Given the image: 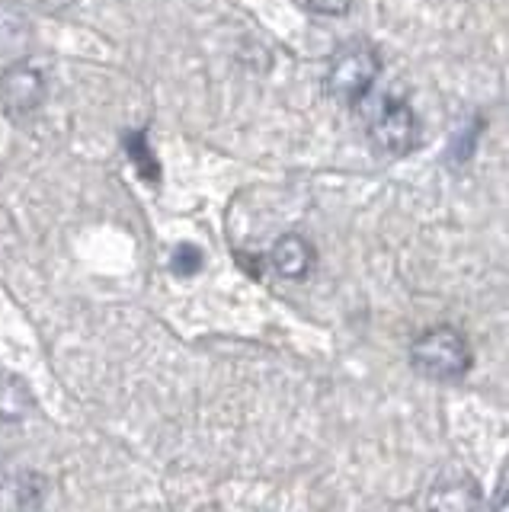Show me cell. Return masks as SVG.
I'll return each instance as SVG.
<instances>
[{
    "instance_id": "cell-1",
    "label": "cell",
    "mask_w": 509,
    "mask_h": 512,
    "mask_svg": "<svg viewBox=\"0 0 509 512\" xmlns=\"http://www.w3.org/2000/svg\"><path fill=\"white\" fill-rule=\"evenodd\" d=\"M471 346L455 327H433L420 333L410 346V365L423 378L458 381L471 372Z\"/></svg>"
},
{
    "instance_id": "cell-2",
    "label": "cell",
    "mask_w": 509,
    "mask_h": 512,
    "mask_svg": "<svg viewBox=\"0 0 509 512\" xmlns=\"http://www.w3.org/2000/svg\"><path fill=\"white\" fill-rule=\"evenodd\" d=\"M381 74V58L369 42H346L327 64V90L346 106L359 103Z\"/></svg>"
},
{
    "instance_id": "cell-3",
    "label": "cell",
    "mask_w": 509,
    "mask_h": 512,
    "mask_svg": "<svg viewBox=\"0 0 509 512\" xmlns=\"http://www.w3.org/2000/svg\"><path fill=\"white\" fill-rule=\"evenodd\" d=\"M372 144L388 157H404L420 144V119L410 109V103L388 100L372 119Z\"/></svg>"
},
{
    "instance_id": "cell-4",
    "label": "cell",
    "mask_w": 509,
    "mask_h": 512,
    "mask_svg": "<svg viewBox=\"0 0 509 512\" xmlns=\"http://www.w3.org/2000/svg\"><path fill=\"white\" fill-rule=\"evenodd\" d=\"M45 100V77L36 64L13 61L10 68L0 74V103H4L7 116H33Z\"/></svg>"
},
{
    "instance_id": "cell-5",
    "label": "cell",
    "mask_w": 509,
    "mask_h": 512,
    "mask_svg": "<svg viewBox=\"0 0 509 512\" xmlns=\"http://www.w3.org/2000/svg\"><path fill=\"white\" fill-rule=\"evenodd\" d=\"M429 512H477L481 509V487L471 474H452L442 477L439 484L429 490L426 500Z\"/></svg>"
},
{
    "instance_id": "cell-6",
    "label": "cell",
    "mask_w": 509,
    "mask_h": 512,
    "mask_svg": "<svg viewBox=\"0 0 509 512\" xmlns=\"http://www.w3.org/2000/svg\"><path fill=\"white\" fill-rule=\"evenodd\" d=\"M269 263L279 272L282 279H292V282H301L311 276V269L317 263V253L311 247L308 237L301 234H282L273 250H269Z\"/></svg>"
},
{
    "instance_id": "cell-7",
    "label": "cell",
    "mask_w": 509,
    "mask_h": 512,
    "mask_svg": "<svg viewBox=\"0 0 509 512\" xmlns=\"http://www.w3.org/2000/svg\"><path fill=\"white\" fill-rule=\"evenodd\" d=\"M33 413V394L17 375H0V426H17Z\"/></svg>"
},
{
    "instance_id": "cell-8",
    "label": "cell",
    "mask_w": 509,
    "mask_h": 512,
    "mask_svg": "<svg viewBox=\"0 0 509 512\" xmlns=\"http://www.w3.org/2000/svg\"><path fill=\"white\" fill-rule=\"evenodd\" d=\"M125 151H129L135 170L145 176L148 183H157L161 180V164H157V157L151 151V144L145 138V132H125Z\"/></svg>"
},
{
    "instance_id": "cell-9",
    "label": "cell",
    "mask_w": 509,
    "mask_h": 512,
    "mask_svg": "<svg viewBox=\"0 0 509 512\" xmlns=\"http://www.w3.org/2000/svg\"><path fill=\"white\" fill-rule=\"evenodd\" d=\"M29 39V23L20 10L4 7L0 4V52H10V48H23V42Z\"/></svg>"
},
{
    "instance_id": "cell-10",
    "label": "cell",
    "mask_w": 509,
    "mask_h": 512,
    "mask_svg": "<svg viewBox=\"0 0 509 512\" xmlns=\"http://www.w3.org/2000/svg\"><path fill=\"white\" fill-rule=\"evenodd\" d=\"M170 269L177 272V276H196L202 269V250L196 244H180L170 253Z\"/></svg>"
},
{
    "instance_id": "cell-11",
    "label": "cell",
    "mask_w": 509,
    "mask_h": 512,
    "mask_svg": "<svg viewBox=\"0 0 509 512\" xmlns=\"http://www.w3.org/2000/svg\"><path fill=\"white\" fill-rule=\"evenodd\" d=\"M305 4L317 16H346L349 7H353V0H305Z\"/></svg>"
},
{
    "instance_id": "cell-12",
    "label": "cell",
    "mask_w": 509,
    "mask_h": 512,
    "mask_svg": "<svg viewBox=\"0 0 509 512\" xmlns=\"http://www.w3.org/2000/svg\"><path fill=\"white\" fill-rule=\"evenodd\" d=\"M490 512H509V487H503L497 493V500H493V509Z\"/></svg>"
},
{
    "instance_id": "cell-13",
    "label": "cell",
    "mask_w": 509,
    "mask_h": 512,
    "mask_svg": "<svg viewBox=\"0 0 509 512\" xmlns=\"http://www.w3.org/2000/svg\"><path fill=\"white\" fill-rule=\"evenodd\" d=\"M77 4V0H42V7H49V10H71Z\"/></svg>"
},
{
    "instance_id": "cell-14",
    "label": "cell",
    "mask_w": 509,
    "mask_h": 512,
    "mask_svg": "<svg viewBox=\"0 0 509 512\" xmlns=\"http://www.w3.org/2000/svg\"><path fill=\"white\" fill-rule=\"evenodd\" d=\"M7 477H10V464H7V458H4V455H0V490H4Z\"/></svg>"
}]
</instances>
